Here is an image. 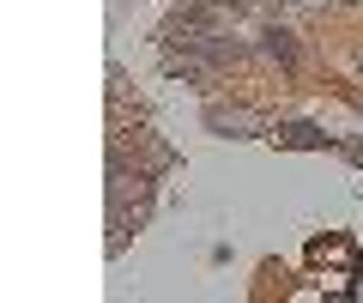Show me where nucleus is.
Listing matches in <instances>:
<instances>
[{
  "instance_id": "2",
  "label": "nucleus",
  "mask_w": 363,
  "mask_h": 303,
  "mask_svg": "<svg viewBox=\"0 0 363 303\" xmlns=\"http://www.w3.org/2000/svg\"><path fill=\"white\" fill-rule=\"evenodd\" d=\"M206 121H212L218 133H260V116H248V109H224V104H212Z\"/></svg>"
},
{
  "instance_id": "1",
  "label": "nucleus",
  "mask_w": 363,
  "mask_h": 303,
  "mask_svg": "<svg viewBox=\"0 0 363 303\" xmlns=\"http://www.w3.org/2000/svg\"><path fill=\"white\" fill-rule=\"evenodd\" d=\"M272 140H279V145H297V152H327L333 133H321L315 121H285V128H272Z\"/></svg>"
},
{
  "instance_id": "3",
  "label": "nucleus",
  "mask_w": 363,
  "mask_h": 303,
  "mask_svg": "<svg viewBox=\"0 0 363 303\" xmlns=\"http://www.w3.org/2000/svg\"><path fill=\"white\" fill-rule=\"evenodd\" d=\"M260 55H267V61H297V43H291V31L285 25H267V31H260Z\"/></svg>"
}]
</instances>
